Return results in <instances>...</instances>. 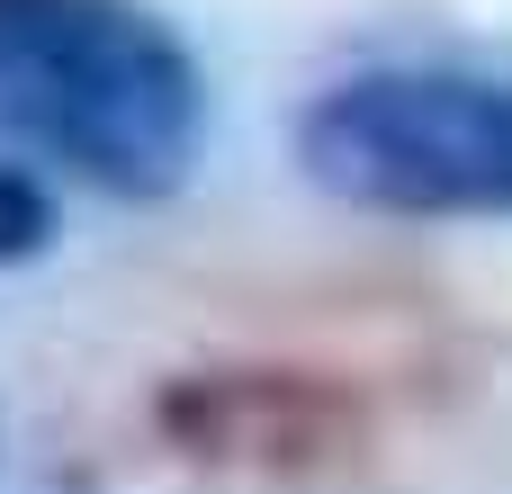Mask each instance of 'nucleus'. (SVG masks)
Segmentation results:
<instances>
[{"mask_svg": "<svg viewBox=\"0 0 512 494\" xmlns=\"http://www.w3.org/2000/svg\"><path fill=\"white\" fill-rule=\"evenodd\" d=\"M207 81L144 0H0V144L108 189L189 180Z\"/></svg>", "mask_w": 512, "mask_h": 494, "instance_id": "obj_1", "label": "nucleus"}, {"mask_svg": "<svg viewBox=\"0 0 512 494\" xmlns=\"http://www.w3.org/2000/svg\"><path fill=\"white\" fill-rule=\"evenodd\" d=\"M153 441L198 468V477H234V486H306L333 477L369 450L378 405L360 378L333 369H297V360H216V369H180L153 387Z\"/></svg>", "mask_w": 512, "mask_h": 494, "instance_id": "obj_3", "label": "nucleus"}, {"mask_svg": "<svg viewBox=\"0 0 512 494\" xmlns=\"http://www.w3.org/2000/svg\"><path fill=\"white\" fill-rule=\"evenodd\" d=\"M297 162L369 216H512V72H351L297 117Z\"/></svg>", "mask_w": 512, "mask_h": 494, "instance_id": "obj_2", "label": "nucleus"}, {"mask_svg": "<svg viewBox=\"0 0 512 494\" xmlns=\"http://www.w3.org/2000/svg\"><path fill=\"white\" fill-rule=\"evenodd\" d=\"M45 243H54V198H45V180H36L27 162H0V270L36 261Z\"/></svg>", "mask_w": 512, "mask_h": 494, "instance_id": "obj_4", "label": "nucleus"}]
</instances>
